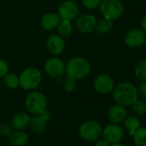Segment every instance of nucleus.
Masks as SVG:
<instances>
[{"mask_svg": "<svg viewBox=\"0 0 146 146\" xmlns=\"http://www.w3.org/2000/svg\"><path fill=\"white\" fill-rule=\"evenodd\" d=\"M146 42V34L142 29H132L124 36V43L131 48L143 46Z\"/></svg>", "mask_w": 146, "mask_h": 146, "instance_id": "9d476101", "label": "nucleus"}, {"mask_svg": "<svg viewBox=\"0 0 146 146\" xmlns=\"http://www.w3.org/2000/svg\"><path fill=\"white\" fill-rule=\"evenodd\" d=\"M20 87L25 90H34L37 89L42 82L41 70L34 66L25 68L19 75Z\"/></svg>", "mask_w": 146, "mask_h": 146, "instance_id": "7ed1b4c3", "label": "nucleus"}, {"mask_svg": "<svg viewBox=\"0 0 146 146\" xmlns=\"http://www.w3.org/2000/svg\"><path fill=\"white\" fill-rule=\"evenodd\" d=\"M99 10L104 18L114 22L122 17L125 8L120 0H102Z\"/></svg>", "mask_w": 146, "mask_h": 146, "instance_id": "39448f33", "label": "nucleus"}, {"mask_svg": "<svg viewBox=\"0 0 146 146\" xmlns=\"http://www.w3.org/2000/svg\"><path fill=\"white\" fill-rule=\"evenodd\" d=\"M94 146H111V144L108 142V141H106L105 139H97L96 141H95V144H94Z\"/></svg>", "mask_w": 146, "mask_h": 146, "instance_id": "7c9ffc66", "label": "nucleus"}, {"mask_svg": "<svg viewBox=\"0 0 146 146\" xmlns=\"http://www.w3.org/2000/svg\"><path fill=\"white\" fill-rule=\"evenodd\" d=\"M14 131V129L12 128L11 125L3 123L0 125V135L5 137H10V136Z\"/></svg>", "mask_w": 146, "mask_h": 146, "instance_id": "cd10ccee", "label": "nucleus"}, {"mask_svg": "<svg viewBox=\"0 0 146 146\" xmlns=\"http://www.w3.org/2000/svg\"><path fill=\"white\" fill-rule=\"evenodd\" d=\"M77 83L78 81L75 79L70 78H66V79L64 81L63 88L66 92H72L77 88Z\"/></svg>", "mask_w": 146, "mask_h": 146, "instance_id": "a878e982", "label": "nucleus"}, {"mask_svg": "<svg viewBox=\"0 0 146 146\" xmlns=\"http://www.w3.org/2000/svg\"><path fill=\"white\" fill-rule=\"evenodd\" d=\"M75 27L82 34H90L95 31L96 24L97 22L96 17L91 14L78 15L75 19Z\"/></svg>", "mask_w": 146, "mask_h": 146, "instance_id": "9b49d317", "label": "nucleus"}, {"mask_svg": "<svg viewBox=\"0 0 146 146\" xmlns=\"http://www.w3.org/2000/svg\"><path fill=\"white\" fill-rule=\"evenodd\" d=\"M123 122H124L125 128L128 131V132L131 136H132L134 134V132L139 127H141V122H140L139 119L135 115L126 116L125 119L123 120Z\"/></svg>", "mask_w": 146, "mask_h": 146, "instance_id": "6ab92c4d", "label": "nucleus"}, {"mask_svg": "<svg viewBox=\"0 0 146 146\" xmlns=\"http://www.w3.org/2000/svg\"><path fill=\"white\" fill-rule=\"evenodd\" d=\"M83 5L90 11H94L99 8L102 0H81Z\"/></svg>", "mask_w": 146, "mask_h": 146, "instance_id": "bb28decb", "label": "nucleus"}, {"mask_svg": "<svg viewBox=\"0 0 146 146\" xmlns=\"http://www.w3.org/2000/svg\"><path fill=\"white\" fill-rule=\"evenodd\" d=\"M56 29H57L58 35H59L61 37L68 38L72 35L73 30H74V26H73L71 21L61 20Z\"/></svg>", "mask_w": 146, "mask_h": 146, "instance_id": "aec40b11", "label": "nucleus"}, {"mask_svg": "<svg viewBox=\"0 0 146 146\" xmlns=\"http://www.w3.org/2000/svg\"><path fill=\"white\" fill-rule=\"evenodd\" d=\"M3 81L5 85L11 90H17L20 87V80L19 75L13 72H8L3 78Z\"/></svg>", "mask_w": 146, "mask_h": 146, "instance_id": "4be33fe9", "label": "nucleus"}, {"mask_svg": "<svg viewBox=\"0 0 146 146\" xmlns=\"http://www.w3.org/2000/svg\"><path fill=\"white\" fill-rule=\"evenodd\" d=\"M111 146H125V145L123 144V143H120V142H118V143H112Z\"/></svg>", "mask_w": 146, "mask_h": 146, "instance_id": "473e14b6", "label": "nucleus"}, {"mask_svg": "<svg viewBox=\"0 0 146 146\" xmlns=\"http://www.w3.org/2000/svg\"><path fill=\"white\" fill-rule=\"evenodd\" d=\"M115 86L113 78L106 73H102L96 77L93 81V89L96 92L102 95L112 93Z\"/></svg>", "mask_w": 146, "mask_h": 146, "instance_id": "1a4fd4ad", "label": "nucleus"}, {"mask_svg": "<svg viewBox=\"0 0 146 146\" xmlns=\"http://www.w3.org/2000/svg\"><path fill=\"white\" fill-rule=\"evenodd\" d=\"M134 75L141 82L146 81V59H142L137 63L134 68Z\"/></svg>", "mask_w": 146, "mask_h": 146, "instance_id": "5701e85b", "label": "nucleus"}, {"mask_svg": "<svg viewBox=\"0 0 146 146\" xmlns=\"http://www.w3.org/2000/svg\"><path fill=\"white\" fill-rule=\"evenodd\" d=\"M61 18L56 12H48L42 16L40 24L42 29L46 31H53L59 24Z\"/></svg>", "mask_w": 146, "mask_h": 146, "instance_id": "4468645a", "label": "nucleus"}, {"mask_svg": "<svg viewBox=\"0 0 146 146\" xmlns=\"http://www.w3.org/2000/svg\"><path fill=\"white\" fill-rule=\"evenodd\" d=\"M47 121L42 115L40 114H36L34 115L31 119H30V123H29V128L31 130V131L35 134V135H40L42 134L46 128V124Z\"/></svg>", "mask_w": 146, "mask_h": 146, "instance_id": "f3484780", "label": "nucleus"}, {"mask_svg": "<svg viewBox=\"0 0 146 146\" xmlns=\"http://www.w3.org/2000/svg\"><path fill=\"white\" fill-rule=\"evenodd\" d=\"M44 70L49 77L58 78L64 74L65 64L61 58L54 56L46 60L44 64Z\"/></svg>", "mask_w": 146, "mask_h": 146, "instance_id": "0eeeda50", "label": "nucleus"}, {"mask_svg": "<svg viewBox=\"0 0 146 146\" xmlns=\"http://www.w3.org/2000/svg\"><path fill=\"white\" fill-rule=\"evenodd\" d=\"M133 113L137 116H143L146 114V102L143 100L137 99L131 105Z\"/></svg>", "mask_w": 146, "mask_h": 146, "instance_id": "393cba45", "label": "nucleus"}, {"mask_svg": "<svg viewBox=\"0 0 146 146\" xmlns=\"http://www.w3.org/2000/svg\"><path fill=\"white\" fill-rule=\"evenodd\" d=\"M24 104L29 113L34 115L40 114L42 112L47 109L46 96L39 90H31L26 96Z\"/></svg>", "mask_w": 146, "mask_h": 146, "instance_id": "20e7f679", "label": "nucleus"}, {"mask_svg": "<svg viewBox=\"0 0 146 146\" xmlns=\"http://www.w3.org/2000/svg\"><path fill=\"white\" fill-rule=\"evenodd\" d=\"M9 138L12 146H25L29 142V135L24 131L14 130Z\"/></svg>", "mask_w": 146, "mask_h": 146, "instance_id": "a211bd4d", "label": "nucleus"}, {"mask_svg": "<svg viewBox=\"0 0 146 146\" xmlns=\"http://www.w3.org/2000/svg\"><path fill=\"white\" fill-rule=\"evenodd\" d=\"M46 44L48 52L53 56H58L62 54L65 49L64 38L61 37L58 34H52L49 35Z\"/></svg>", "mask_w": 146, "mask_h": 146, "instance_id": "ddd939ff", "label": "nucleus"}, {"mask_svg": "<svg viewBox=\"0 0 146 146\" xmlns=\"http://www.w3.org/2000/svg\"><path fill=\"white\" fill-rule=\"evenodd\" d=\"M127 116V110L125 107L115 104L112 106L108 111V118L113 124H119L122 122Z\"/></svg>", "mask_w": 146, "mask_h": 146, "instance_id": "2eb2a0df", "label": "nucleus"}, {"mask_svg": "<svg viewBox=\"0 0 146 146\" xmlns=\"http://www.w3.org/2000/svg\"><path fill=\"white\" fill-rule=\"evenodd\" d=\"M136 146H146V128L139 127L132 135Z\"/></svg>", "mask_w": 146, "mask_h": 146, "instance_id": "b1692460", "label": "nucleus"}, {"mask_svg": "<svg viewBox=\"0 0 146 146\" xmlns=\"http://www.w3.org/2000/svg\"><path fill=\"white\" fill-rule=\"evenodd\" d=\"M91 73L90 63L84 57L76 56L70 58L65 64L64 74L67 78H73L77 81L87 78Z\"/></svg>", "mask_w": 146, "mask_h": 146, "instance_id": "f257e3e1", "label": "nucleus"}, {"mask_svg": "<svg viewBox=\"0 0 146 146\" xmlns=\"http://www.w3.org/2000/svg\"><path fill=\"white\" fill-rule=\"evenodd\" d=\"M123 130L118 124H110L102 129V136L103 139L108 141L110 144L120 142L123 137Z\"/></svg>", "mask_w": 146, "mask_h": 146, "instance_id": "f8f14e48", "label": "nucleus"}, {"mask_svg": "<svg viewBox=\"0 0 146 146\" xmlns=\"http://www.w3.org/2000/svg\"><path fill=\"white\" fill-rule=\"evenodd\" d=\"M31 117L27 113H18L13 116L11 121V125L14 130L24 131L29 126Z\"/></svg>", "mask_w": 146, "mask_h": 146, "instance_id": "dca6fc26", "label": "nucleus"}, {"mask_svg": "<svg viewBox=\"0 0 146 146\" xmlns=\"http://www.w3.org/2000/svg\"><path fill=\"white\" fill-rule=\"evenodd\" d=\"M10 70V67L8 63L3 59L0 58V78H3Z\"/></svg>", "mask_w": 146, "mask_h": 146, "instance_id": "c85d7f7f", "label": "nucleus"}, {"mask_svg": "<svg viewBox=\"0 0 146 146\" xmlns=\"http://www.w3.org/2000/svg\"><path fill=\"white\" fill-rule=\"evenodd\" d=\"M112 94L114 102L124 107L131 106L138 98L137 87L130 82H122L115 85Z\"/></svg>", "mask_w": 146, "mask_h": 146, "instance_id": "f03ea898", "label": "nucleus"}, {"mask_svg": "<svg viewBox=\"0 0 146 146\" xmlns=\"http://www.w3.org/2000/svg\"><path fill=\"white\" fill-rule=\"evenodd\" d=\"M102 125L100 122L94 119L84 121L78 128V133L80 137L90 142H95L102 137Z\"/></svg>", "mask_w": 146, "mask_h": 146, "instance_id": "423d86ee", "label": "nucleus"}, {"mask_svg": "<svg viewBox=\"0 0 146 146\" xmlns=\"http://www.w3.org/2000/svg\"><path fill=\"white\" fill-rule=\"evenodd\" d=\"M137 89L138 96H140L142 98L146 100V81L141 82V84L138 85Z\"/></svg>", "mask_w": 146, "mask_h": 146, "instance_id": "c756f323", "label": "nucleus"}, {"mask_svg": "<svg viewBox=\"0 0 146 146\" xmlns=\"http://www.w3.org/2000/svg\"><path fill=\"white\" fill-rule=\"evenodd\" d=\"M113 27V21L103 17L102 19H100L96 22L95 31L100 35H106L112 30Z\"/></svg>", "mask_w": 146, "mask_h": 146, "instance_id": "412c9836", "label": "nucleus"}, {"mask_svg": "<svg viewBox=\"0 0 146 146\" xmlns=\"http://www.w3.org/2000/svg\"><path fill=\"white\" fill-rule=\"evenodd\" d=\"M57 13L61 20L73 21L79 15V8L78 4L73 0H64L58 5Z\"/></svg>", "mask_w": 146, "mask_h": 146, "instance_id": "6e6552de", "label": "nucleus"}, {"mask_svg": "<svg viewBox=\"0 0 146 146\" xmlns=\"http://www.w3.org/2000/svg\"><path fill=\"white\" fill-rule=\"evenodd\" d=\"M141 27H142V29L144 32H146V15H144L141 20Z\"/></svg>", "mask_w": 146, "mask_h": 146, "instance_id": "2f4dec72", "label": "nucleus"}]
</instances>
